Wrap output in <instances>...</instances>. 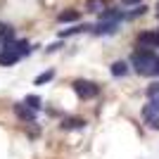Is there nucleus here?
Returning <instances> with one entry per match:
<instances>
[{
    "instance_id": "1",
    "label": "nucleus",
    "mask_w": 159,
    "mask_h": 159,
    "mask_svg": "<svg viewBox=\"0 0 159 159\" xmlns=\"http://www.w3.org/2000/svg\"><path fill=\"white\" fill-rule=\"evenodd\" d=\"M2 45H5L0 50V64L2 66H12V64H17L21 57L29 55V43L26 40L12 38V40H7V43H2Z\"/></svg>"
},
{
    "instance_id": "2",
    "label": "nucleus",
    "mask_w": 159,
    "mask_h": 159,
    "mask_svg": "<svg viewBox=\"0 0 159 159\" xmlns=\"http://www.w3.org/2000/svg\"><path fill=\"white\" fill-rule=\"evenodd\" d=\"M133 69L143 76H157L159 74V57L152 50H138V52L131 57Z\"/></svg>"
},
{
    "instance_id": "3",
    "label": "nucleus",
    "mask_w": 159,
    "mask_h": 159,
    "mask_svg": "<svg viewBox=\"0 0 159 159\" xmlns=\"http://www.w3.org/2000/svg\"><path fill=\"white\" fill-rule=\"evenodd\" d=\"M74 90H76V95L83 100H90L98 95V86H95L93 81H86V79H76L74 81Z\"/></svg>"
},
{
    "instance_id": "4",
    "label": "nucleus",
    "mask_w": 159,
    "mask_h": 159,
    "mask_svg": "<svg viewBox=\"0 0 159 159\" xmlns=\"http://www.w3.org/2000/svg\"><path fill=\"white\" fill-rule=\"evenodd\" d=\"M138 45L145 48V50H159V33H152V31H145L138 36Z\"/></svg>"
},
{
    "instance_id": "5",
    "label": "nucleus",
    "mask_w": 159,
    "mask_h": 159,
    "mask_svg": "<svg viewBox=\"0 0 159 159\" xmlns=\"http://www.w3.org/2000/svg\"><path fill=\"white\" fill-rule=\"evenodd\" d=\"M143 119H145L150 126L159 128V102H150V105L143 109Z\"/></svg>"
},
{
    "instance_id": "6",
    "label": "nucleus",
    "mask_w": 159,
    "mask_h": 159,
    "mask_svg": "<svg viewBox=\"0 0 159 159\" xmlns=\"http://www.w3.org/2000/svg\"><path fill=\"white\" fill-rule=\"evenodd\" d=\"M14 114H17L21 121H36V109H31L26 102H24V105H17V107H14Z\"/></svg>"
},
{
    "instance_id": "7",
    "label": "nucleus",
    "mask_w": 159,
    "mask_h": 159,
    "mask_svg": "<svg viewBox=\"0 0 159 159\" xmlns=\"http://www.w3.org/2000/svg\"><path fill=\"white\" fill-rule=\"evenodd\" d=\"M116 31V21H105V19H100L98 26H93V33H112Z\"/></svg>"
},
{
    "instance_id": "8",
    "label": "nucleus",
    "mask_w": 159,
    "mask_h": 159,
    "mask_svg": "<svg viewBox=\"0 0 159 159\" xmlns=\"http://www.w3.org/2000/svg\"><path fill=\"white\" fill-rule=\"evenodd\" d=\"M81 14L76 12V10H64V12H60V17H57V21L60 24H71V21H76Z\"/></svg>"
},
{
    "instance_id": "9",
    "label": "nucleus",
    "mask_w": 159,
    "mask_h": 159,
    "mask_svg": "<svg viewBox=\"0 0 159 159\" xmlns=\"http://www.w3.org/2000/svg\"><path fill=\"white\" fill-rule=\"evenodd\" d=\"M12 38H14V29L10 24H0V43H7Z\"/></svg>"
},
{
    "instance_id": "10",
    "label": "nucleus",
    "mask_w": 159,
    "mask_h": 159,
    "mask_svg": "<svg viewBox=\"0 0 159 159\" xmlns=\"http://www.w3.org/2000/svg\"><path fill=\"white\" fill-rule=\"evenodd\" d=\"M147 98H150V102H159V83H150Z\"/></svg>"
},
{
    "instance_id": "11",
    "label": "nucleus",
    "mask_w": 159,
    "mask_h": 159,
    "mask_svg": "<svg viewBox=\"0 0 159 159\" xmlns=\"http://www.w3.org/2000/svg\"><path fill=\"white\" fill-rule=\"evenodd\" d=\"M126 71H128V66L124 64V62H114V64H112V74H114V76H124Z\"/></svg>"
},
{
    "instance_id": "12",
    "label": "nucleus",
    "mask_w": 159,
    "mask_h": 159,
    "mask_svg": "<svg viewBox=\"0 0 159 159\" xmlns=\"http://www.w3.org/2000/svg\"><path fill=\"white\" fill-rule=\"evenodd\" d=\"M88 10H90V12H105V2H102V0H90V2H88Z\"/></svg>"
},
{
    "instance_id": "13",
    "label": "nucleus",
    "mask_w": 159,
    "mask_h": 159,
    "mask_svg": "<svg viewBox=\"0 0 159 159\" xmlns=\"http://www.w3.org/2000/svg\"><path fill=\"white\" fill-rule=\"evenodd\" d=\"M52 76H55V71H52V69H48V71H43V74L38 76V79H36V86H43V83H48V81L52 79Z\"/></svg>"
},
{
    "instance_id": "14",
    "label": "nucleus",
    "mask_w": 159,
    "mask_h": 159,
    "mask_svg": "<svg viewBox=\"0 0 159 159\" xmlns=\"http://www.w3.org/2000/svg\"><path fill=\"white\" fill-rule=\"evenodd\" d=\"M79 126H83V121H79V119H66V121H62V128H79Z\"/></svg>"
},
{
    "instance_id": "15",
    "label": "nucleus",
    "mask_w": 159,
    "mask_h": 159,
    "mask_svg": "<svg viewBox=\"0 0 159 159\" xmlns=\"http://www.w3.org/2000/svg\"><path fill=\"white\" fill-rule=\"evenodd\" d=\"M26 105L31 107V109H38V107H40V98H36V95H29V98H26Z\"/></svg>"
},
{
    "instance_id": "16",
    "label": "nucleus",
    "mask_w": 159,
    "mask_h": 159,
    "mask_svg": "<svg viewBox=\"0 0 159 159\" xmlns=\"http://www.w3.org/2000/svg\"><path fill=\"white\" fill-rule=\"evenodd\" d=\"M124 2H126V5H138L140 0H124Z\"/></svg>"
},
{
    "instance_id": "17",
    "label": "nucleus",
    "mask_w": 159,
    "mask_h": 159,
    "mask_svg": "<svg viewBox=\"0 0 159 159\" xmlns=\"http://www.w3.org/2000/svg\"><path fill=\"white\" fill-rule=\"evenodd\" d=\"M157 12H159V7H157Z\"/></svg>"
}]
</instances>
